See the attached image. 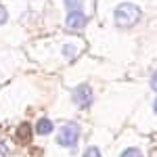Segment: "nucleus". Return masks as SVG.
Here are the masks:
<instances>
[{"mask_svg": "<svg viewBox=\"0 0 157 157\" xmlns=\"http://www.w3.org/2000/svg\"><path fill=\"white\" fill-rule=\"evenodd\" d=\"M65 6L69 9V13L80 11V9H82V0H65Z\"/></svg>", "mask_w": 157, "mask_h": 157, "instance_id": "7", "label": "nucleus"}, {"mask_svg": "<svg viewBox=\"0 0 157 157\" xmlns=\"http://www.w3.org/2000/svg\"><path fill=\"white\" fill-rule=\"evenodd\" d=\"M6 19H9V13H6V9L0 4V25H4L6 23Z\"/></svg>", "mask_w": 157, "mask_h": 157, "instance_id": "11", "label": "nucleus"}, {"mask_svg": "<svg viewBox=\"0 0 157 157\" xmlns=\"http://www.w3.org/2000/svg\"><path fill=\"white\" fill-rule=\"evenodd\" d=\"M84 157H101V153H98L97 147H88L86 153H84Z\"/></svg>", "mask_w": 157, "mask_h": 157, "instance_id": "10", "label": "nucleus"}, {"mask_svg": "<svg viewBox=\"0 0 157 157\" xmlns=\"http://www.w3.org/2000/svg\"><path fill=\"white\" fill-rule=\"evenodd\" d=\"M153 111H155V113H157V98H155V101H153Z\"/></svg>", "mask_w": 157, "mask_h": 157, "instance_id": "14", "label": "nucleus"}, {"mask_svg": "<svg viewBox=\"0 0 157 157\" xmlns=\"http://www.w3.org/2000/svg\"><path fill=\"white\" fill-rule=\"evenodd\" d=\"M151 88H153V90L157 92V71L153 73V75H151Z\"/></svg>", "mask_w": 157, "mask_h": 157, "instance_id": "12", "label": "nucleus"}, {"mask_svg": "<svg viewBox=\"0 0 157 157\" xmlns=\"http://www.w3.org/2000/svg\"><path fill=\"white\" fill-rule=\"evenodd\" d=\"M121 157H143V153H140L138 149H134V147H130V149H126V151L121 153Z\"/></svg>", "mask_w": 157, "mask_h": 157, "instance_id": "9", "label": "nucleus"}, {"mask_svg": "<svg viewBox=\"0 0 157 157\" xmlns=\"http://www.w3.org/2000/svg\"><path fill=\"white\" fill-rule=\"evenodd\" d=\"M4 155H6V145L0 140V157H4Z\"/></svg>", "mask_w": 157, "mask_h": 157, "instance_id": "13", "label": "nucleus"}, {"mask_svg": "<svg viewBox=\"0 0 157 157\" xmlns=\"http://www.w3.org/2000/svg\"><path fill=\"white\" fill-rule=\"evenodd\" d=\"M73 103L80 109H88L92 105V88L88 84H80L73 90Z\"/></svg>", "mask_w": 157, "mask_h": 157, "instance_id": "3", "label": "nucleus"}, {"mask_svg": "<svg viewBox=\"0 0 157 157\" xmlns=\"http://www.w3.org/2000/svg\"><path fill=\"white\" fill-rule=\"evenodd\" d=\"M78 140H80V126L78 124H65V126H61L59 130V136H57V143L61 147H65V149H71V147L78 145Z\"/></svg>", "mask_w": 157, "mask_h": 157, "instance_id": "2", "label": "nucleus"}, {"mask_svg": "<svg viewBox=\"0 0 157 157\" xmlns=\"http://www.w3.org/2000/svg\"><path fill=\"white\" fill-rule=\"evenodd\" d=\"M140 17H143L140 9L136 4H132V2H121L113 13L115 25H120V27H132V25H136L140 21Z\"/></svg>", "mask_w": 157, "mask_h": 157, "instance_id": "1", "label": "nucleus"}, {"mask_svg": "<svg viewBox=\"0 0 157 157\" xmlns=\"http://www.w3.org/2000/svg\"><path fill=\"white\" fill-rule=\"evenodd\" d=\"M65 25H67L69 32H80L86 25V15L82 11H71L67 15V19H65Z\"/></svg>", "mask_w": 157, "mask_h": 157, "instance_id": "4", "label": "nucleus"}, {"mask_svg": "<svg viewBox=\"0 0 157 157\" xmlns=\"http://www.w3.org/2000/svg\"><path fill=\"white\" fill-rule=\"evenodd\" d=\"M75 52H78V48H75L73 44H67V46L63 48V55H65L67 59H73V57H75Z\"/></svg>", "mask_w": 157, "mask_h": 157, "instance_id": "8", "label": "nucleus"}, {"mask_svg": "<svg viewBox=\"0 0 157 157\" xmlns=\"http://www.w3.org/2000/svg\"><path fill=\"white\" fill-rule=\"evenodd\" d=\"M17 140L25 145V143H29L32 140V128H29V124H21L19 128H17Z\"/></svg>", "mask_w": 157, "mask_h": 157, "instance_id": "5", "label": "nucleus"}, {"mask_svg": "<svg viewBox=\"0 0 157 157\" xmlns=\"http://www.w3.org/2000/svg\"><path fill=\"white\" fill-rule=\"evenodd\" d=\"M52 121L50 120H46V117H40L38 120V124H36V134H40V136H46V134H50L52 132Z\"/></svg>", "mask_w": 157, "mask_h": 157, "instance_id": "6", "label": "nucleus"}]
</instances>
